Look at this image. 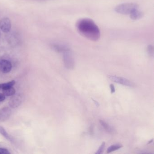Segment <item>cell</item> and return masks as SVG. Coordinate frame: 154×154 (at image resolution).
Wrapping results in <instances>:
<instances>
[{"mask_svg": "<svg viewBox=\"0 0 154 154\" xmlns=\"http://www.w3.org/2000/svg\"><path fill=\"white\" fill-rule=\"evenodd\" d=\"M99 122H100V124L102 126L103 128H104L106 131L107 132H109V133H113L114 132V130L113 128L111 127L107 123H106L104 121L102 120H99Z\"/></svg>", "mask_w": 154, "mask_h": 154, "instance_id": "cell-12", "label": "cell"}, {"mask_svg": "<svg viewBox=\"0 0 154 154\" xmlns=\"http://www.w3.org/2000/svg\"><path fill=\"white\" fill-rule=\"evenodd\" d=\"M138 6L133 3H125L118 5L115 11L118 13L122 14H129L134 9L138 8Z\"/></svg>", "mask_w": 154, "mask_h": 154, "instance_id": "cell-2", "label": "cell"}, {"mask_svg": "<svg viewBox=\"0 0 154 154\" xmlns=\"http://www.w3.org/2000/svg\"><path fill=\"white\" fill-rule=\"evenodd\" d=\"M0 133L3 137H5L7 140L10 141L11 142H14V139L13 137L6 131L4 127H2V126H0Z\"/></svg>", "mask_w": 154, "mask_h": 154, "instance_id": "cell-11", "label": "cell"}, {"mask_svg": "<svg viewBox=\"0 0 154 154\" xmlns=\"http://www.w3.org/2000/svg\"><path fill=\"white\" fill-rule=\"evenodd\" d=\"M63 59L64 65L67 68L72 69L74 68L75 61L70 49L63 53Z\"/></svg>", "mask_w": 154, "mask_h": 154, "instance_id": "cell-3", "label": "cell"}, {"mask_svg": "<svg viewBox=\"0 0 154 154\" xmlns=\"http://www.w3.org/2000/svg\"><path fill=\"white\" fill-rule=\"evenodd\" d=\"M53 49L57 52L59 53H64L65 51L70 50V48L66 45L63 44H54L53 46Z\"/></svg>", "mask_w": 154, "mask_h": 154, "instance_id": "cell-10", "label": "cell"}, {"mask_svg": "<svg viewBox=\"0 0 154 154\" xmlns=\"http://www.w3.org/2000/svg\"><path fill=\"white\" fill-rule=\"evenodd\" d=\"M12 66L9 61L6 59L0 60V71L4 73L10 72L12 69Z\"/></svg>", "mask_w": 154, "mask_h": 154, "instance_id": "cell-7", "label": "cell"}, {"mask_svg": "<svg viewBox=\"0 0 154 154\" xmlns=\"http://www.w3.org/2000/svg\"><path fill=\"white\" fill-rule=\"evenodd\" d=\"M147 52L150 57L153 58L154 56V47L152 45H150L147 48Z\"/></svg>", "mask_w": 154, "mask_h": 154, "instance_id": "cell-16", "label": "cell"}, {"mask_svg": "<svg viewBox=\"0 0 154 154\" xmlns=\"http://www.w3.org/2000/svg\"><path fill=\"white\" fill-rule=\"evenodd\" d=\"M6 99V96L3 94L0 93V102L3 101Z\"/></svg>", "mask_w": 154, "mask_h": 154, "instance_id": "cell-19", "label": "cell"}, {"mask_svg": "<svg viewBox=\"0 0 154 154\" xmlns=\"http://www.w3.org/2000/svg\"><path fill=\"white\" fill-rule=\"evenodd\" d=\"M15 92L16 91L15 89L13 87L3 90V94L6 96H11L15 94Z\"/></svg>", "mask_w": 154, "mask_h": 154, "instance_id": "cell-13", "label": "cell"}, {"mask_svg": "<svg viewBox=\"0 0 154 154\" xmlns=\"http://www.w3.org/2000/svg\"><path fill=\"white\" fill-rule=\"evenodd\" d=\"M130 18L133 20H138L143 17L144 13L142 11H139L138 8L133 10L130 14Z\"/></svg>", "mask_w": 154, "mask_h": 154, "instance_id": "cell-9", "label": "cell"}, {"mask_svg": "<svg viewBox=\"0 0 154 154\" xmlns=\"http://www.w3.org/2000/svg\"><path fill=\"white\" fill-rule=\"evenodd\" d=\"M105 143L104 142L102 143L101 145L99 147V149H98V151L96 152L95 154H102L103 152V150H104V148H105Z\"/></svg>", "mask_w": 154, "mask_h": 154, "instance_id": "cell-17", "label": "cell"}, {"mask_svg": "<svg viewBox=\"0 0 154 154\" xmlns=\"http://www.w3.org/2000/svg\"><path fill=\"white\" fill-rule=\"evenodd\" d=\"M0 35H1V33H0Z\"/></svg>", "mask_w": 154, "mask_h": 154, "instance_id": "cell-23", "label": "cell"}, {"mask_svg": "<svg viewBox=\"0 0 154 154\" xmlns=\"http://www.w3.org/2000/svg\"><path fill=\"white\" fill-rule=\"evenodd\" d=\"M1 89V87H0V89Z\"/></svg>", "mask_w": 154, "mask_h": 154, "instance_id": "cell-22", "label": "cell"}, {"mask_svg": "<svg viewBox=\"0 0 154 154\" xmlns=\"http://www.w3.org/2000/svg\"><path fill=\"white\" fill-rule=\"evenodd\" d=\"M12 114V110L9 107H4L0 109V121L3 122L9 119Z\"/></svg>", "mask_w": 154, "mask_h": 154, "instance_id": "cell-8", "label": "cell"}, {"mask_svg": "<svg viewBox=\"0 0 154 154\" xmlns=\"http://www.w3.org/2000/svg\"><path fill=\"white\" fill-rule=\"evenodd\" d=\"M110 88L111 89V93H114L115 92V87H114V85L113 84H111L110 85Z\"/></svg>", "mask_w": 154, "mask_h": 154, "instance_id": "cell-20", "label": "cell"}, {"mask_svg": "<svg viewBox=\"0 0 154 154\" xmlns=\"http://www.w3.org/2000/svg\"><path fill=\"white\" fill-rule=\"evenodd\" d=\"M108 77L109 79L113 82L124 86L133 87L135 85L134 84L131 82L130 80L123 77H117L116 76H108Z\"/></svg>", "mask_w": 154, "mask_h": 154, "instance_id": "cell-5", "label": "cell"}, {"mask_svg": "<svg viewBox=\"0 0 154 154\" xmlns=\"http://www.w3.org/2000/svg\"><path fill=\"white\" fill-rule=\"evenodd\" d=\"M9 101V104L12 108H17L22 103L24 100V96L22 94L14 95Z\"/></svg>", "mask_w": 154, "mask_h": 154, "instance_id": "cell-4", "label": "cell"}, {"mask_svg": "<svg viewBox=\"0 0 154 154\" xmlns=\"http://www.w3.org/2000/svg\"><path fill=\"white\" fill-rule=\"evenodd\" d=\"M92 100H93L94 101V102H95V105H96L97 106L99 107V103H98V102H97L95 100H93V99H92Z\"/></svg>", "mask_w": 154, "mask_h": 154, "instance_id": "cell-21", "label": "cell"}, {"mask_svg": "<svg viewBox=\"0 0 154 154\" xmlns=\"http://www.w3.org/2000/svg\"><path fill=\"white\" fill-rule=\"evenodd\" d=\"M10 152L8 150L0 148V154H10Z\"/></svg>", "mask_w": 154, "mask_h": 154, "instance_id": "cell-18", "label": "cell"}, {"mask_svg": "<svg viewBox=\"0 0 154 154\" xmlns=\"http://www.w3.org/2000/svg\"><path fill=\"white\" fill-rule=\"evenodd\" d=\"M79 33L92 41H97L100 37V31L96 24L92 20L83 18L79 20L76 24Z\"/></svg>", "mask_w": 154, "mask_h": 154, "instance_id": "cell-1", "label": "cell"}, {"mask_svg": "<svg viewBox=\"0 0 154 154\" xmlns=\"http://www.w3.org/2000/svg\"><path fill=\"white\" fill-rule=\"evenodd\" d=\"M12 27L11 20L8 18L5 17L0 20V29L3 32L8 33L11 30Z\"/></svg>", "mask_w": 154, "mask_h": 154, "instance_id": "cell-6", "label": "cell"}, {"mask_svg": "<svg viewBox=\"0 0 154 154\" xmlns=\"http://www.w3.org/2000/svg\"><path fill=\"white\" fill-rule=\"evenodd\" d=\"M122 147H123V146L119 144L114 145H111L108 149L107 153H109L110 152L118 150L120 148Z\"/></svg>", "mask_w": 154, "mask_h": 154, "instance_id": "cell-15", "label": "cell"}, {"mask_svg": "<svg viewBox=\"0 0 154 154\" xmlns=\"http://www.w3.org/2000/svg\"><path fill=\"white\" fill-rule=\"evenodd\" d=\"M15 84V81L14 80H12L11 81V82H9L5 83L0 84V87L2 90H4V89H7V88L13 87Z\"/></svg>", "mask_w": 154, "mask_h": 154, "instance_id": "cell-14", "label": "cell"}]
</instances>
